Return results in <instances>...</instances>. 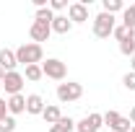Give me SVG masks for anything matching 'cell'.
<instances>
[{
	"label": "cell",
	"instance_id": "6da1fadb",
	"mask_svg": "<svg viewBox=\"0 0 135 132\" xmlns=\"http://www.w3.org/2000/svg\"><path fill=\"white\" fill-rule=\"evenodd\" d=\"M16 60L18 65H42V60H44V49H42V44H34V42H26V44H21L16 49Z\"/></svg>",
	"mask_w": 135,
	"mask_h": 132
},
{
	"label": "cell",
	"instance_id": "7a4b0ae2",
	"mask_svg": "<svg viewBox=\"0 0 135 132\" xmlns=\"http://www.w3.org/2000/svg\"><path fill=\"white\" fill-rule=\"evenodd\" d=\"M114 26H117V18L101 11L99 16L94 18V36H99V39H109V36L114 34Z\"/></svg>",
	"mask_w": 135,
	"mask_h": 132
},
{
	"label": "cell",
	"instance_id": "3957f363",
	"mask_svg": "<svg viewBox=\"0 0 135 132\" xmlns=\"http://www.w3.org/2000/svg\"><path fill=\"white\" fill-rule=\"evenodd\" d=\"M81 96H83V85L81 83L68 80V83H60L57 85V101L60 104H73V101H78Z\"/></svg>",
	"mask_w": 135,
	"mask_h": 132
},
{
	"label": "cell",
	"instance_id": "277c9868",
	"mask_svg": "<svg viewBox=\"0 0 135 132\" xmlns=\"http://www.w3.org/2000/svg\"><path fill=\"white\" fill-rule=\"evenodd\" d=\"M42 73L52 78V80H65L68 78V67L62 60H57V57H47V62H42Z\"/></svg>",
	"mask_w": 135,
	"mask_h": 132
},
{
	"label": "cell",
	"instance_id": "5b68a950",
	"mask_svg": "<svg viewBox=\"0 0 135 132\" xmlns=\"http://www.w3.org/2000/svg\"><path fill=\"white\" fill-rule=\"evenodd\" d=\"M104 124H107L112 132H130V130H133V122H130L127 116H122V114H117V111H112V109L104 114Z\"/></svg>",
	"mask_w": 135,
	"mask_h": 132
},
{
	"label": "cell",
	"instance_id": "8992f818",
	"mask_svg": "<svg viewBox=\"0 0 135 132\" xmlns=\"http://www.w3.org/2000/svg\"><path fill=\"white\" fill-rule=\"evenodd\" d=\"M23 83H26L23 73H18V70H13V73H5V78H3V91H5L8 96H16V93H21Z\"/></svg>",
	"mask_w": 135,
	"mask_h": 132
},
{
	"label": "cell",
	"instance_id": "52a82bcc",
	"mask_svg": "<svg viewBox=\"0 0 135 132\" xmlns=\"http://www.w3.org/2000/svg\"><path fill=\"white\" fill-rule=\"evenodd\" d=\"M101 124H104V114H88V116H83L81 122H75V130L78 132H99L101 130Z\"/></svg>",
	"mask_w": 135,
	"mask_h": 132
},
{
	"label": "cell",
	"instance_id": "ba28073f",
	"mask_svg": "<svg viewBox=\"0 0 135 132\" xmlns=\"http://www.w3.org/2000/svg\"><path fill=\"white\" fill-rule=\"evenodd\" d=\"M29 34H31L34 44H42V42H47L52 34V23H44V21H34L31 29H29Z\"/></svg>",
	"mask_w": 135,
	"mask_h": 132
},
{
	"label": "cell",
	"instance_id": "9c48e42d",
	"mask_svg": "<svg viewBox=\"0 0 135 132\" xmlns=\"http://www.w3.org/2000/svg\"><path fill=\"white\" fill-rule=\"evenodd\" d=\"M68 18H70V23H86L88 21V5H83V3H70L68 5Z\"/></svg>",
	"mask_w": 135,
	"mask_h": 132
},
{
	"label": "cell",
	"instance_id": "30bf717a",
	"mask_svg": "<svg viewBox=\"0 0 135 132\" xmlns=\"http://www.w3.org/2000/svg\"><path fill=\"white\" fill-rule=\"evenodd\" d=\"M44 106H47V104H44V99H42L39 93H29V96H26V114H34V116L39 114L42 116Z\"/></svg>",
	"mask_w": 135,
	"mask_h": 132
},
{
	"label": "cell",
	"instance_id": "8fae6325",
	"mask_svg": "<svg viewBox=\"0 0 135 132\" xmlns=\"http://www.w3.org/2000/svg\"><path fill=\"white\" fill-rule=\"evenodd\" d=\"M26 111V96L23 93H16V96H8V114L16 116Z\"/></svg>",
	"mask_w": 135,
	"mask_h": 132
},
{
	"label": "cell",
	"instance_id": "7c38bea8",
	"mask_svg": "<svg viewBox=\"0 0 135 132\" xmlns=\"http://www.w3.org/2000/svg\"><path fill=\"white\" fill-rule=\"evenodd\" d=\"M0 67L5 73H13L18 67V60H16V52L13 49H0Z\"/></svg>",
	"mask_w": 135,
	"mask_h": 132
},
{
	"label": "cell",
	"instance_id": "4fadbf2b",
	"mask_svg": "<svg viewBox=\"0 0 135 132\" xmlns=\"http://www.w3.org/2000/svg\"><path fill=\"white\" fill-rule=\"evenodd\" d=\"M42 116H44V122L50 124V127H55L57 124V119H60V106L57 104H50V106H44V111H42Z\"/></svg>",
	"mask_w": 135,
	"mask_h": 132
},
{
	"label": "cell",
	"instance_id": "5bb4252c",
	"mask_svg": "<svg viewBox=\"0 0 135 132\" xmlns=\"http://www.w3.org/2000/svg\"><path fill=\"white\" fill-rule=\"evenodd\" d=\"M70 29H73V23H70L68 16H55V21H52V31L55 34H68Z\"/></svg>",
	"mask_w": 135,
	"mask_h": 132
},
{
	"label": "cell",
	"instance_id": "9a60e30c",
	"mask_svg": "<svg viewBox=\"0 0 135 132\" xmlns=\"http://www.w3.org/2000/svg\"><path fill=\"white\" fill-rule=\"evenodd\" d=\"M101 5H104V13H109V16H114V13H122V11H125V3H122V0H104Z\"/></svg>",
	"mask_w": 135,
	"mask_h": 132
},
{
	"label": "cell",
	"instance_id": "2e32d148",
	"mask_svg": "<svg viewBox=\"0 0 135 132\" xmlns=\"http://www.w3.org/2000/svg\"><path fill=\"white\" fill-rule=\"evenodd\" d=\"M23 78L26 80H39V78H44V73H42V65H26V70H23Z\"/></svg>",
	"mask_w": 135,
	"mask_h": 132
},
{
	"label": "cell",
	"instance_id": "e0dca14e",
	"mask_svg": "<svg viewBox=\"0 0 135 132\" xmlns=\"http://www.w3.org/2000/svg\"><path fill=\"white\" fill-rule=\"evenodd\" d=\"M122 26H125V29H133V31H135V8H133V5L122 11Z\"/></svg>",
	"mask_w": 135,
	"mask_h": 132
},
{
	"label": "cell",
	"instance_id": "ac0fdd59",
	"mask_svg": "<svg viewBox=\"0 0 135 132\" xmlns=\"http://www.w3.org/2000/svg\"><path fill=\"white\" fill-rule=\"evenodd\" d=\"M112 36H114L117 42H125V39H133L135 31H133V29H125V26L119 23V26H114V34H112Z\"/></svg>",
	"mask_w": 135,
	"mask_h": 132
},
{
	"label": "cell",
	"instance_id": "d6986e66",
	"mask_svg": "<svg viewBox=\"0 0 135 132\" xmlns=\"http://www.w3.org/2000/svg\"><path fill=\"white\" fill-rule=\"evenodd\" d=\"M55 127H57L60 132H73V130H75V119H70V116H60Z\"/></svg>",
	"mask_w": 135,
	"mask_h": 132
},
{
	"label": "cell",
	"instance_id": "ffe728a7",
	"mask_svg": "<svg viewBox=\"0 0 135 132\" xmlns=\"http://www.w3.org/2000/svg\"><path fill=\"white\" fill-rule=\"evenodd\" d=\"M119 52H122L125 57H133V54H135V36H133V39L119 42Z\"/></svg>",
	"mask_w": 135,
	"mask_h": 132
},
{
	"label": "cell",
	"instance_id": "44dd1931",
	"mask_svg": "<svg viewBox=\"0 0 135 132\" xmlns=\"http://www.w3.org/2000/svg\"><path fill=\"white\" fill-rule=\"evenodd\" d=\"M0 132H16V116H5L3 122H0Z\"/></svg>",
	"mask_w": 135,
	"mask_h": 132
},
{
	"label": "cell",
	"instance_id": "7402d4cb",
	"mask_svg": "<svg viewBox=\"0 0 135 132\" xmlns=\"http://www.w3.org/2000/svg\"><path fill=\"white\" fill-rule=\"evenodd\" d=\"M68 8V0H50V11L52 13H60V11H65Z\"/></svg>",
	"mask_w": 135,
	"mask_h": 132
},
{
	"label": "cell",
	"instance_id": "603a6c76",
	"mask_svg": "<svg viewBox=\"0 0 135 132\" xmlns=\"http://www.w3.org/2000/svg\"><path fill=\"white\" fill-rule=\"evenodd\" d=\"M122 85H125L127 91H135V73H127V75L122 78Z\"/></svg>",
	"mask_w": 135,
	"mask_h": 132
},
{
	"label": "cell",
	"instance_id": "cb8c5ba5",
	"mask_svg": "<svg viewBox=\"0 0 135 132\" xmlns=\"http://www.w3.org/2000/svg\"><path fill=\"white\" fill-rule=\"evenodd\" d=\"M5 116H8V99H3V96H0V122H3Z\"/></svg>",
	"mask_w": 135,
	"mask_h": 132
},
{
	"label": "cell",
	"instance_id": "d4e9b609",
	"mask_svg": "<svg viewBox=\"0 0 135 132\" xmlns=\"http://www.w3.org/2000/svg\"><path fill=\"white\" fill-rule=\"evenodd\" d=\"M127 119H130V122H133V124H135V106H133V109H130V116H127Z\"/></svg>",
	"mask_w": 135,
	"mask_h": 132
},
{
	"label": "cell",
	"instance_id": "484cf974",
	"mask_svg": "<svg viewBox=\"0 0 135 132\" xmlns=\"http://www.w3.org/2000/svg\"><path fill=\"white\" fill-rule=\"evenodd\" d=\"M130 67H133L130 73H135V54H133V57H130Z\"/></svg>",
	"mask_w": 135,
	"mask_h": 132
},
{
	"label": "cell",
	"instance_id": "4316f807",
	"mask_svg": "<svg viewBox=\"0 0 135 132\" xmlns=\"http://www.w3.org/2000/svg\"><path fill=\"white\" fill-rule=\"evenodd\" d=\"M3 78H5V70H3V67H0V83H3Z\"/></svg>",
	"mask_w": 135,
	"mask_h": 132
},
{
	"label": "cell",
	"instance_id": "83f0119b",
	"mask_svg": "<svg viewBox=\"0 0 135 132\" xmlns=\"http://www.w3.org/2000/svg\"><path fill=\"white\" fill-rule=\"evenodd\" d=\"M50 132H60V130H57V127H50Z\"/></svg>",
	"mask_w": 135,
	"mask_h": 132
},
{
	"label": "cell",
	"instance_id": "f1b7e54d",
	"mask_svg": "<svg viewBox=\"0 0 135 132\" xmlns=\"http://www.w3.org/2000/svg\"><path fill=\"white\" fill-rule=\"evenodd\" d=\"M130 132H135V124H133V130H130Z\"/></svg>",
	"mask_w": 135,
	"mask_h": 132
},
{
	"label": "cell",
	"instance_id": "f546056e",
	"mask_svg": "<svg viewBox=\"0 0 135 132\" xmlns=\"http://www.w3.org/2000/svg\"><path fill=\"white\" fill-rule=\"evenodd\" d=\"M0 91H3V83H0Z\"/></svg>",
	"mask_w": 135,
	"mask_h": 132
},
{
	"label": "cell",
	"instance_id": "4dcf8cb0",
	"mask_svg": "<svg viewBox=\"0 0 135 132\" xmlns=\"http://www.w3.org/2000/svg\"><path fill=\"white\" fill-rule=\"evenodd\" d=\"M133 8H135V3H133Z\"/></svg>",
	"mask_w": 135,
	"mask_h": 132
}]
</instances>
